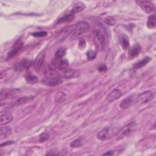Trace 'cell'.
I'll return each mask as SVG.
<instances>
[{
	"instance_id": "cell-1",
	"label": "cell",
	"mask_w": 156,
	"mask_h": 156,
	"mask_svg": "<svg viewBox=\"0 0 156 156\" xmlns=\"http://www.w3.org/2000/svg\"><path fill=\"white\" fill-rule=\"evenodd\" d=\"M94 41L96 47L105 50L108 44V37L105 29L98 28L94 31Z\"/></svg>"
},
{
	"instance_id": "cell-2",
	"label": "cell",
	"mask_w": 156,
	"mask_h": 156,
	"mask_svg": "<svg viewBox=\"0 0 156 156\" xmlns=\"http://www.w3.org/2000/svg\"><path fill=\"white\" fill-rule=\"evenodd\" d=\"M136 127V124L135 122H130L125 126H124L119 132L117 135L118 140L122 139L126 136L129 135L133 131L135 130Z\"/></svg>"
},
{
	"instance_id": "cell-3",
	"label": "cell",
	"mask_w": 156,
	"mask_h": 156,
	"mask_svg": "<svg viewBox=\"0 0 156 156\" xmlns=\"http://www.w3.org/2000/svg\"><path fill=\"white\" fill-rule=\"evenodd\" d=\"M90 29V25L86 21H79L74 24V29L73 32V37H77L87 32Z\"/></svg>"
},
{
	"instance_id": "cell-4",
	"label": "cell",
	"mask_w": 156,
	"mask_h": 156,
	"mask_svg": "<svg viewBox=\"0 0 156 156\" xmlns=\"http://www.w3.org/2000/svg\"><path fill=\"white\" fill-rule=\"evenodd\" d=\"M138 102V95L132 94L124 98L120 103L119 107L122 109L127 108Z\"/></svg>"
},
{
	"instance_id": "cell-5",
	"label": "cell",
	"mask_w": 156,
	"mask_h": 156,
	"mask_svg": "<svg viewBox=\"0 0 156 156\" xmlns=\"http://www.w3.org/2000/svg\"><path fill=\"white\" fill-rule=\"evenodd\" d=\"M136 3L140 6V7L146 13H150L154 11V4L149 1H137Z\"/></svg>"
},
{
	"instance_id": "cell-6",
	"label": "cell",
	"mask_w": 156,
	"mask_h": 156,
	"mask_svg": "<svg viewBox=\"0 0 156 156\" xmlns=\"http://www.w3.org/2000/svg\"><path fill=\"white\" fill-rule=\"evenodd\" d=\"M23 46V42L22 41V40L21 39H18L14 43L12 50L10 52H9V53L7 54V58L8 59H10V58L13 57L14 56H15L16 55H17V54L22 49Z\"/></svg>"
},
{
	"instance_id": "cell-7",
	"label": "cell",
	"mask_w": 156,
	"mask_h": 156,
	"mask_svg": "<svg viewBox=\"0 0 156 156\" xmlns=\"http://www.w3.org/2000/svg\"><path fill=\"white\" fill-rule=\"evenodd\" d=\"M74 29V25L68 26H66V27H64L63 29H62L60 31V32L58 33V34L57 37V40L60 41H63V40H65L69 34L73 33Z\"/></svg>"
},
{
	"instance_id": "cell-8",
	"label": "cell",
	"mask_w": 156,
	"mask_h": 156,
	"mask_svg": "<svg viewBox=\"0 0 156 156\" xmlns=\"http://www.w3.org/2000/svg\"><path fill=\"white\" fill-rule=\"evenodd\" d=\"M20 90L18 88L14 89H7V90H1V99L2 100L3 99H9L12 98L13 97H15L20 93Z\"/></svg>"
},
{
	"instance_id": "cell-9",
	"label": "cell",
	"mask_w": 156,
	"mask_h": 156,
	"mask_svg": "<svg viewBox=\"0 0 156 156\" xmlns=\"http://www.w3.org/2000/svg\"><path fill=\"white\" fill-rule=\"evenodd\" d=\"M154 97V93L152 91H147L138 94V102L141 103H147Z\"/></svg>"
},
{
	"instance_id": "cell-10",
	"label": "cell",
	"mask_w": 156,
	"mask_h": 156,
	"mask_svg": "<svg viewBox=\"0 0 156 156\" xmlns=\"http://www.w3.org/2000/svg\"><path fill=\"white\" fill-rule=\"evenodd\" d=\"M45 56H46V51L44 50H43L39 52V54L35 58L34 62V66L37 71L39 70L41 68V66L43 65Z\"/></svg>"
},
{
	"instance_id": "cell-11",
	"label": "cell",
	"mask_w": 156,
	"mask_h": 156,
	"mask_svg": "<svg viewBox=\"0 0 156 156\" xmlns=\"http://www.w3.org/2000/svg\"><path fill=\"white\" fill-rule=\"evenodd\" d=\"M80 72L76 69L67 68L63 73V77L65 79H72L77 77L80 76Z\"/></svg>"
},
{
	"instance_id": "cell-12",
	"label": "cell",
	"mask_w": 156,
	"mask_h": 156,
	"mask_svg": "<svg viewBox=\"0 0 156 156\" xmlns=\"http://www.w3.org/2000/svg\"><path fill=\"white\" fill-rule=\"evenodd\" d=\"M122 93L121 92V91L119 89L115 88L113 90H112L107 96V101H108L109 102H113L117 99H118L121 96Z\"/></svg>"
},
{
	"instance_id": "cell-13",
	"label": "cell",
	"mask_w": 156,
	"mask_h": 156,
	"mask_svg": "<svg viewBox=\"0 0 156 156\" xmlns=\"http://www.w3.org/2000/svg\"><path fill=\"white\" fill-rule=\"evenodd\" d=\"M141 51V47L138 43L135 44L132 46L129 51V57L130 58H133L138 56Z\"/></svg>"
},
{
	"instance_id": "cell-14",
	"label": "cell",
	"mask_w": 156,
	"mask_h": 156,
	"mask_svg": "<svg viewBox=\"0 0 156 156\" xmlns=\"http://www.w3.org/2000/svg\"><path fill=\"white\" fill-rule=\"evenodd\" d=\"M13 119V115L12 113L9 112H5L4 113L1 114L0 117V124L1 125L3 124H7L9 122H10Z\"/></svg>"
},
{
	"instance_id": "cell-15",
	"label": "cell",
	"mask_w": 156,
	"mask_h": 156,
	"mask_svg": "<svg viewBox=\"0 0 156 156\" xmlns=\"http://www.w3.org/2000/svg\"><path fill=\"white\" fill-rule=\"evenodd\" d=\"M62 80L61 79L60 77L54 78V79L46 78V79L42 80V82L43 83L46 84V85H49V86H55L58 84H60L62 83Z\"/></svg>"
},
{
	"instance_id": "cell-16",
	"label": "cell",
	"mask_w": 156,
	"mask_h": 156,
	"mask_svg": "<svg viewBox=\"0 0 156 156\" xmlns=\"http://www.w3.org/2000/svg\"><path fill=\"white\" fill-rule=\"evenodd\" d=\"M34 98L35 97L33 96H27L21 97L16 100L15 104L16 105H21L32 102L34 99Z\"/></svg>"
},
{
	"instance_id": "cell-17",
	"label": "cell",
	"mask_w": 156,
	"mask_h": 156,
	"mask_svg": "<svg viewBox=\"0 0 156 156\" xmlns=\"http://www.w3.org/2000/svg\"><path fill=\"white\" fill-rule=\"evenodd\" d=\"M12 133V129L9 126L1 127L0 129V139L3 140L7 138Z\"/></svg>"
},
{
	"instance_id": "cell-18",
	"label": "cell",
	"mask_w": 156,
	"mask_h": 156,
	"mask_svg": "<svg viewBox=\"0 0 156 156\" xmlns=\"http://www.w3.org/2000/svg\"><path fill=\"white\" fill-rule=\"evenodd\" d=\"M119 42H120L121 47L122 48V49L126 51V50L129 49V40L128 37L126 35L122 34L121 35V37H120V39H119Z\"/></svg>"
},
{
	"instance_id": "cell-19",
	"label": "cell",
	"mask_w": 156,
	"mask_h": 156,
	"mask_svg": "<svg viewBox=\"0 0 156 156\" xmlns=\"http://www.w3.org/2000/svg\"><path fill=\"white\" fill-rule=\"evenodd\" d=\"M85 9V4L84 3L80 1L77 2L74 5L73 9L71 10V13L74 14L78 12H80L83 10Z\"/></svg>"
},
{
	"instance_id": "cell-20",
	"label": "cell",
	"mask_w": 156,
	"mask_h": 156,
	"mask_svg": "<svg viewBox=\"0 0 156 156\" xmlns=\"http://www.w3.org/2000/svg\"><path fill=\"white\" fill-rule=\"evenodd\" d=\"M151 60V58L149 57H146L144 58H143L142 60L137 62L136 63H135V65H133V68L135 69H138V68H141L143 66H144L145 65H146Z\"/></svg>"
},
{
	"instance_id": "cell-21",
	"label": "cell",
	"mask_w": 156,
	"mask_h": 156,
	"mask_svg": "<svg viewBox=\"0 0 156 156\" xmlns=\"http://www.w3.org/2000/svg\"><path fill=\"white\" fill-rule=\"evenodd\" d=\"M110 132V129L107 127L104 128L102 130H101L97 135V138L99 140H104L107 139L108 135Z\"/></svg>"
},
{
	"instance_id": "cell-22",
	"label": "cell",
	"mask_w": 156,
	"mask_h": 156,
	"mask_svg": "<svg viewBox=\"0 0 156 156\" xmlns=\"http://www.w3.org/2000/svg\"><path fill=\"white\" fill-rule=\"evenodd\" d=\"M44 74L47 79H54L60 77V74L56 70H52L49 69V68Z\"/></svg>"
},
{
	"instance_id": "cell-23",
	"label": "cell",
	"mask_w": 156,
	"mask_h": 156,
	"mask_svg": "<svg viewBox=\"0 0 156 156\" xmlns=\"http://www.w3.org/2000/svg\"><path fill=\"white\" fill-rule=\"evenodd\" d=\"M147 26L149 29H154L156 26V16L155 14H152L148 17L147 21Z\"/></svg>"
},
{
	"instance_id": "cell-24",
	"label": "cell",
	"mask_w": 156,
	"mask_h": 156,
	"mask_svg": "<svg viewBox=\"0 0 156 156\" xmlns=\"http://www.w3.org/2000/svg\"><path fill=\"white\" fill-rule=\"evenodd\" d=\"M75 16L74 14L71 13V14H68V15H66L65 16H63V17H62L61 18H60L58 21V24H62V23H70L72 21H73V20L74 19Z\"/></svg>"
},
{
	"instance_id": "cell-25",
	"label": "cell",
	"mask_w": 156,
	"mask_h": 156,
	"mask_svg": "<svg viewBox=\"0 0 156 156\" xmlns=\"http://www.w3.org/2000/svg\"><path fill=\"white\" fill-rule=\"evenodd\" d=\"M61 59L62 58H58L55 57L51 62L48 68L51 69H52V70H56L57 69H58V66H59V64H60Z\"/></svg>"
},
{
	"instance_id": "cell-26",
	"label": "cell",
	"mask_w": 156,
	"mask_h": 156,
	"mask_svg": "<svg viewBox=\"0 0 156 156\" xmlns=\"http://www.w3.org/2000/svg\"><path fill=\"white\" fill-rule=\"evenodd\" d=\"M66 95L63 91H58L55 96V101L58 103L62 102L66 99Z\"/></svg>"
},
{
	"instance_id": "cell-27",
	"label": "cell",
	"mask_w": 156,
	"mask_h": 156,
	"mask_svg": "<svg viewBox=\"0 0 156 156\" xmlns=\"http://www.w3.org/2000/svg\"><path fill=\"white\" fill-rule=\"evenodd\" d=\"M82 145V138L79 137L74 140H73L70 143V146L72 148H78Z\"/></svg>"
},
{
	"instance_id": "cell-28",
	"label": "cell",
	"mask_w": 156,
	"mask_h": 156,
	"mask_svg": "<svg viewBox=\"0 0 156 156\" xmlns=\"http://www.w3.org/2000/svg\"><path fill=\"white\" fill-rule=\"evenodd\" d=\"M26 80L27 83H30V84L36 83L38 81V79L37 77L34 76V75H32V74H29V75L26 76Z\"/></svg>"
},
{
	"instance_id": "cell-29",
	"label": "cell",
	"mask_w": 156,
	"mask_h": 156,
	"mask_svg": "<svg viewBox=\"0 0 156 156\" xmlns=\"http://www.w3.org/2000/svg\"><path fill=\"white\" fill-rule=\"evenodd\" d=\"M68 65H69V62L68 61V60L62 58L59 64L58 69L61 71H65L68 68Z\"/></svg>"
},
{
	"instance_id": "cell-30",
	"label": "cell",
	"mask_w": 156,
	"mask_h": 156,
	"mask_svg": "<svg viewBox=\"0 0 156 156\" xmlns=\"http://www.w3.org/2000/svg\"><path fill=\"white\" fill-rule=\"evenodd\" d=\"M66 49L64 48H59L55 53V57L58 58H62L63 57L65 54H66Z\"/></svg>"
},
{
	"instance_id": "cell-31",
	"label": "cell",
	"mask_w": 156,
	"mask_h": 156,
	"mask_svg": "<svg viewBox=\"0 0 156 156\" xmlns=\"http://www.w3.org/2000/svg\"><path fill=\"white\" fill-rule=\"evenodd\" d=\"M50 136V133L48 131H45L41 133L39 136V140L40 142H44L47 141Z\"/></svg>"
},
{
	"instance_id": "cell-32",
	"label": "cell",
	"mask_w": 156,
	"mask_h": 156,
	"mask_svg": "<svg viewBox=\"0 0 156 156\" xmlns=\"http://www.w3.org/2000/svg\"><path fill=\"white\" fill-rule=\"evenodd\" d=\"M32 62L31 61L29 60H27V59H25V60H23V61H21L20 62V63L19 64V68L20 69H25V68H27L28 67H29L31 65Z\"/></svg>"
},
{
	"instance_id": "cell-33",
	"label": "cell",
	"mask_w": 156,
	"mask_h": 156,
	"mask_svg": "<svg viewBox=\"0 0 156 156\" xmlns=\"http://www.w3.org/2000/svg\"><path fill=\"white\" fill-rule=\"evenodd\" d=\"M104 21L107 24L110 25V26H113L116 23V19L113 16H107L106 18H104Z\"/></svg>"
},
{
	"instance_id": "cell-34",
	"label": "cell",
	"mask_w": 156,
	"mask_h": 156,
	"mask_svg": "<svg viewBox=\"0 0 156 156\" xmlns=\"http://www.w3.org/2000/svg\"><path fill=\"white\" fill-rule=\"evenodd\" d=\"M96 52L93 51V50H89L87 53V58L89 60H94L95 58H96Z\"/></svg>"
},
{
	"instance_id": "cell-35",
	"label": "cell",
	"mask_w": 156,
	"mask_h": 156,
	"mask_svg": "<svg viewBox=\"0 0 156 156\" xmlns=\"http://www.w3.org/2000/svg\"><path fill=\"white\" fill-rule=\"evenodd\" d=\"M48 34L47 32L46 31H40V32H36L32 34V35L36 37H43L46 36Z\"/></svg>"
},
{
	"instance_id": "cell-36",
	"label": "cell",
	"mask_w": 156,
	"mask_h": 156,
	"mask_svg": "<svg viewBox=\"0 0 156 156\" xmlns=\"http://www.w3.org/2000/svg\"><path fill=\"white\" fill-rule=\"evenodd\" d=\"M86 46V43L85 41L83 39H80L79 40V42L78 43V48L80 49H84V48Z\"/></svg>"
},
{
	"instance_id": "cell-37",
	"label": "cell",
	"mask_w": 156,
	"mask_h": 156,
	"mask_svg": "<svg viewBox=\"0 0 156 156\" xmlns=\"http://www.w3.org/2000/svg\"><path fill=\"white\" fill-rule=\"evenodd\" d=\"M98 69L100 72H104L107 70V66L105 65H101Z\"/></svg>"
},
{
	"instance_id": "cell-38",
	"label": "cell",
	"mask_w": 156,
	"mask_h": 156,
	"mask_svg": "<svg viewBox=\"0 0 156 156\" xmlns=\"http://www.w3.org/2000/svg\"><path fill=\"white\" fill-rule=\"evenodd\" d=\"M114 154V151H108L107 152L104 153L103 155H112Z\"/></svg>"
},
{
	"instance_id": "cell-39",
	"label": "cell",
	"mask_w": 156,
	"mask_h": 156,
	"mask_svg": "<svg viewBox=\"0 0 156 156\" xmlns=\"http://www.w3.org/2000/svg\"><path fill=\"white\" fill-rule=\"evenodd\" d=\"M13 142L12 141H8V142H6V143H2L1 144V146H3L4 145H7V144H13Z\"/></svg>"
}]
</instances>
